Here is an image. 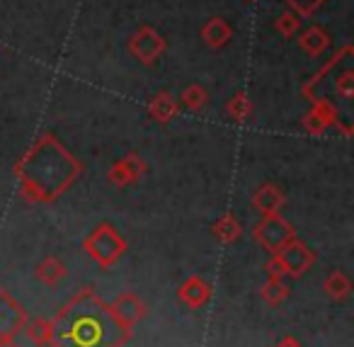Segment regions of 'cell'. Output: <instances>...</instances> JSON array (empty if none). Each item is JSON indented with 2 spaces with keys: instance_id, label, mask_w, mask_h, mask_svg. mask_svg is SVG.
<instances>
[{
  "instance_id": "obj_2",
  "label": "cell",
  "mask_w": 354,
  "mask_h": 347,
  "mask_svg": "<svg viewBox=\"0 0 354 347\" xmlns=\"http://www.w3.org/2000/svg\"><path fill=\"white\" fill-rule=\"evenodd\" d=\"M129 46H131V54L136 56L138 61L153 64V61L162 54V49H165V42H162V37H158L151 27H143V30L133 37Z\"/></svg>"
},
{
  "instance_id": "obj_8",
  "label": "cell",
  "mask_w": 354,
  "mask_h": 347,
  "mask_svg": "<svg viewBox=\"0 0 354 347\" xmlns=\"http://www.w3.org/2000/svg\"><path fill=\"white\" fill-rule=\"evenodd\" d=\"M183 98H185V103H187L189 107L197 109V107H202V105L207 103V90L199 88V85H189V88L185 90Z\"/></svg>"
},
{
  "instance_id": "obj_9",
  "label": "cell",
  "mask_w": 354,
  "mask_h": 347,
  "mask_svg": "<svg viewBox=\"0 0 354 347\" xmlns=\"http://www.w3.org/2000/svg\"><path fill=\"white\" fill-rule=\"evenodd\" d=\"M286 3L294 8L296 15H310V12H313L323 0H286Z\"/></svg>"
},
{
  "instance_id": "obj_6",
  "label": "cell",
  "mask_w": 354,
  "mask_h": 347,
  "mask_svg": "<svg viewBox=\"0 0 354 347\" xmlns=\"http://www.w3.org/2000/svg\"><path fill=\"white\" fill-rule=\"evenodd\" d=\"M299 15H294V12H284V15L277 20V32L284 37H291L296 35V30H299Z\"/></svg>"
},
{
  "instance_id": "obj_1",
  "label": "cell",
  "mask_w": 354,
  "mask_h": 347,
  "mask_svg": "<svg viewBox=\"0 0 354 347\" xmlns=\"http://www.w3.org/2000/svg\"><path fill=\"white\" fill-rule=\"evenodd\" d=\"M66 335L75 347H97L104 337V321H100L97 316H80L75 318Z\"/></svg>"
},
{
  "instance_id": "obj_5",
  "label": "cell",
  "mask_w": 354,
  "mask_h": 347,
  "mask_svg": "<svg viewBox=\"0 0 354 347\" xmlns=\"http://www.w3.org/2000/svg\"><path fill=\"white\" fill-rule=\"evenodd\" d=\"M175 109H177L175 100H172V95H167V93H160L151 103V114L156 119H160V122H167V119L175 114Z\"/></svg>"
},
{
  "instance_id": "obj_7",
  "label": "cell",
  "mask_w": 354,
  "mask_h": 347,
  "mask_svg": "<svg viewBox=\"0 0 354 347\" xmlns=\"http://www.w3.org/2000/svg\"><path fill=\"white\" fill-rule=\"evenodd\" d=\"M228 112H231L233 119H245L248 112H250V103H248L245 95H236V98L231 100V105H228Z\"/></svg>"
},
{
  "instance_id": "obj_3",
  "label": "cell",
  "mask_w": 354,
  "mask_h": 347,
  "mask_svg": "<svg viewBox=\"0 0 354 347\" xmlns=\"http://www.w3.org/2000/svg\"><path fill=\"white\" fill-rule=\"evenodd\" d=\"M202 35L209 46L218 49V46H223L228 39H231V27H228L221 17H214V20H209V25L202 30Z\"/></svg>"
},
{
  "instance_id": "obj_4",
  "label": "cell",
  "mask_w": 354,
  "mask_h": 347,
  "mask_svg": "<svg viewBox=\"0 0 354 347\" xmlns=\"http://www.w3.org/2000/svg\"><path fill=\"white\" fill-rule=\"evenodd\" d=\"M299 42H301V46H304V49L308 51L310 56L323 54V51L328 49V44H330L328 35H325L320 27H310L308 32H304V37H301Z\"/></svg>"
}]
</instances>
